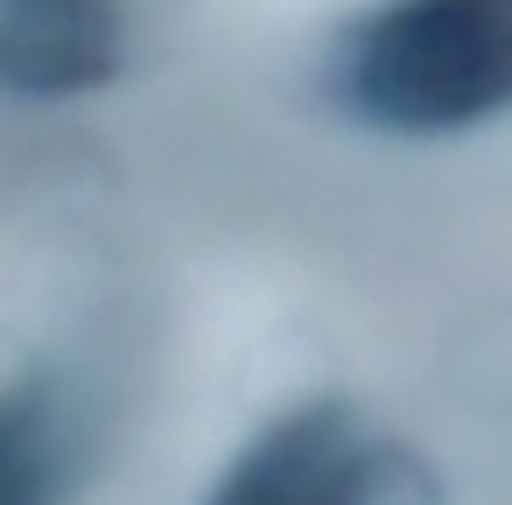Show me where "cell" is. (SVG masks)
Masks as SVG:
<instances>
[{
    "mask_svg": "<svg viewBox=\"0 0 512 505\" xmlns=\"http://www.w3.org/2000/svg\"><path fill=\"white\" fill-rule=\"evenodd\" d=\"M351 106L400 134L470 127L512 106V0H393L344 64Z\"/></svg>",
    "mask_w": 512,
    "mask_h": 505,
    "instance_id": "6da1fadb",
    "label": "cell"
},
{
    "mask_svg": "<svg viewBox=\"0 0 512 505\" xmlns=\"http://www.w3.org/2000/svg\"><path fill=\"white\" fill-rule=\"evenodd\" d=\"M120 0H0V85L71 99L120 71Z\"/></svg>",
    "mask_w": 512,
    "mask_h": 505,
    "instance_id": "7a4b0ae2",
    "label": "cell"
},
{
    "mask_svg": "<svg viewBox=\"0 0 512 505\" xmlns=\"http://www.w3.org/2000/svg\"><path fill=\"white\" fill-rule=\"evenodd\" d=\"M372 442L358 428L351 407L337 400H316V407H295L281 414L246 456L239 470L225 477V498H274V505H302V498H351V491H372Z\"/></svg>",
    "mask_w": 512,
    "mask_h": 505,
    "instance_id": "3957f363",
    "label": "cell"
},
{
    "mask_svg": "<svg viewBox=\"0 0 512 505\" xmlns=\"http://www.w3.org/2000/svg\"><path fill=\"white\" fill-rule=\"evenodd\" d=\"M50 421L29 407V400H8L0 407V505L8 498H36L50 484Z\"/></svg>",
    "mask_w": 512,
    "mask_h": 505,
    "instance_id": "277c9868",
    "label": "cell"
}]
</instances>
